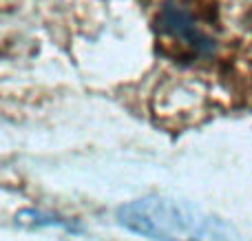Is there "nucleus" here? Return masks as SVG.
<instances>
[{"label": "nucleus", "instance_id": "nucleus-1", "mask_svg": "<svg viewBox=\"0 0 252 241\" xmlns=\"http://www.w3.org/2000/svg\"><path fill=\"white\" fill-rule=\"evenodd\" d=\"M126 230L153 241H239L228 221L182 199L146 195L118 208Z\"/></svg>", "mask_w": 252, "mask_h": 241}, {"label": "nucleus", "instance_id": "nucleus-2", "mask_svg": "<svg viewBox=\"0 0 252 241\" xmlns=\"http://www.w3.org/2000/svg\"><path fill=\"white\" fill-rule=\"evenodd\" d=\"M157 35L164 51L175 60H201L210 58L217 49V42L204 25H199L186 7L175 2L161 7L157 16Z\"/></svg>", "mask_w": 252, "mask_h": 241}, {"label": "nucleus", "instance_id": "nucleus-3", "mask_svg": "<svg viewBox=\"0 0 252 241\" xmlns=\"http://www.w3.org/2000/svg\"><path fill=\"white\" fill-rule=\"evenodd\" d=\"M20 224L25 226H33V228H64L69 233H78L80 224L78 221H71V219H64L60 215H51V212H42V211H27V212H20Z\"/></svg>", "mask_w": 252, "mask_h": 241}]
</instances>
